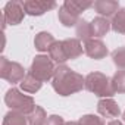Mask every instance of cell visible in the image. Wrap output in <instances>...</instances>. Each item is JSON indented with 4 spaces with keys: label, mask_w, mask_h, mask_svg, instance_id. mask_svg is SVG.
<instances>
[{
    "label": "cell",
    "mask_w": 125,
    "mask_h": 125,
    "mask_svg": "<svg viewBox=\"0 0 125 125\" xmlns=\"http://www.w3.org/2000/svg\"><path fill=\"white\" fill-rule=\"evenodd\" d=\"M53 90L59 96H71L85 88V78L66 65H57L53 75Z\"/></svg>",
    "instance_id": "1"
},
{
    "label": "cell",
    "mask_w": 125,
    "mask_h": 125,
    "mask_svg": "<svg viewBox=\"0 0 125 125\" xmlns=\"http://www.w3.org/2000/svg\"><path fill=\"white\" fill-rule=\"evenodd\" d=\"M85 88L102 99H112L115 90L112 87V78L102 72H90L85 77Z\"/></svg>",
    "instance_id": "2"
},
{
    "label": "cell",
    "mask_w": 125,
    "mask_h": 125,
    "mask_svg": "<svg viewBox=\"0 0 125 125\" xmlns=\"http://www.w3.org/2000/svg\"><path fill=\"white\" fill-rule=\"evenodd\" d=\"M5 103L13 110V112H19L25 116H28L34 109H35V103L34 99L31 96L22 94L18 88H10L8 90L6 96H5Z\"/></svg>",
    "instance_id": "3"
},
{
    "label": "cell",
    "mask_w": 125,
    "mask_h": 125,
    "mask_svg": "<svg viewBox=\"0 0 125 125\" xmlns=\"http://www.w3.org/2000/svg\"><path fill=\"white\" fill-rule=\"evenodd\" d=\"M54 71H56L54 62H53L49 56L38 54V56L34 57L28 74L32 75L34 78H37L38 81L46 83V81H49V80H53Z\"/></svg>",
    "instance_id": "4"
},
{
    "label": "cell",
    "mask_w": 125,
    "mask_h": 125,
    "mask_svg": "<svg viewBox=\"0 0 125 125\" xmlns=\"http://www.w3.org/2000/svg\"><path fill=\"white\" fill-rule=\"evenodd\" d=\"M0 77L12 84H21L25 78V69L18 62H10L9 59L2 56L0 57Z\"/></svg>",
    "instance_id": "5"
},
{
    "label": "cell",
    "mask_w": 125,
    "mask_h": 125,
    "mask_svg": "<svg viewBox=\"0 0 125 125\" xmlns=\"http://www.w3.org/2000/svg\"><path fill=\"white\" fill-rule=\"evenodd\" d=\"M25 13L31 16H41L46 12L56 8V2L53 0H25L22 2Z\"/></svg>",
    "instance_id": "6"
},
{
    "label": "cell",
    "mask_w": 125,
    "mask_h": 125,
    "mask_svg": "<svg viewBox=\"0 0 125 125\" xmlns=\"http://www.w3.org/2000/svg\"><path fill=\"white\" fill-rule=\"evenodd\" d=\"M3 16L6 19V24H9V25L21 24L24 16H25L22 2H9V3H6V6L3 9Z\"/></svg>",
    "instance_id": "7"
},
{
    "label": "cell",
    "mask_w": 125,
    "mask_h": 125,
    "mask_svg": "<svg viewBox=\"0 0 125 125\" xmlns=\"http://www.w3.org/2000/svg\"><path fill=\"white\" fill-rule=\"evenodd\" d=\"M84 52H85V54L88 57L96 59V60H100V59L106 57L107 53H109L106 44L102 40H99V38H90V40H87L84 43Z\"/></svg>",
    "instance_id": "8"
},
{
    "label": "cell",
    "mask_w": 125,
    "mask_h": 125,
    "mask_svg": "<svg viewBox=\"0 0 125 125\" xmlns=\"http://www.w3.org/2000/svg\"><path fill=\"white\" fill-rule=\"evenodd\" d=\"M97 112L104 118H118L121 115V109L113 99H102L97 103Z\"/></svg>",
    "instance_id": "9"
},
{
    "label": "cell",
    "mask_w": 125,
    "mask_h": 125,
    "mask_svg": "<svg viewBox=\"0 0 125 125\" xmlns=\"http://www.w3.org/2000/svg\"><path fill=\"white\" fill-rule=\"evenodd\" d=\"M94 10L97 13H100L103 18H107V16H115V13L121 9L119 8V3L115 2V0H97L94 2Z\"/></svg>",
    "instance_id": "10"
},
{
    "label": "cell",
    "mask_w": 125,
    "mask_h": 125,
    "mask_svg": "<svg viewBox=\"0 0 125 125\" xmlns=\"http://www.w3.org/2000/svg\"><path fill=\"white\" fill-rule=\"evenodd\" d=\"M63 46V52L66 54V59H77L83 54V46L78 38H66L62 41Z\"/></svg>",
    "instance_id": "11"
},
{
    "label": "cell",
    "mask_w": 125,
    "mask_h": 125,
    "mask_svg": "<svg viewBox=\"0 0 125 125\" xmlns=\"http://www.w3.org/2000/svg\"><path fill=\"white\" fill-rule=\"evenodd\" d=\"M62 6H63L68 12H71L72 15H75V16L80 18L81 12L87 10L88 8H93L94 3L93 2H88V0H66Z\"/></svg>",
    "instance_id": "12"
},
{
    "label": "cell",
    "mask_w": 125,
    "mask_h": 125,
    "mask_svg": "<svg viewBox=\"0 0 125 125\" xmlns=\"http://www.w3.org/2000/svg\"><path fill=\"white\" fill-rule=\"evenodd\" d=\"M56 43L54 37L50 34V32H46V31H41L35 35L34 38V46L38 52H49L50 47Z\"/></svg>",
    "instance_id": "13"
},
{
    "label": "cell",
    "mask_w": 125,
    "mask_h": 125,
    "mask_svg": "<svg viewBox=\"0 0 125 125\" xmlns=\"http://www.w3.org/2000/svg\"><path fill=\"white\" fill-rule=\"evenodd\" d=\"M91 32H93V37H103L107 34V31L110 30V22L103 18V16H97L94 18L91 22Z\"/></svg>",
    "instance_id": "14"
},
{
    "label": "cell",
    "mask_w": 125,
    "mask_h": 125,
    "mask_svg": "<svg viewBox=\"0 0 125 125\" xmlns=\"http://www.w3.org/2000/svg\"><path fill=\"white\" fill-rule=\"evenodd\" d=\"M49 57L54 62V63H57V65H63L65 62L68 60V59H66V54H65V52H63L62 41H56V43L50 47V50H49Z\"/></svg>",
    "instance_id": "15"
},
{
    "label": "cell",
    "mask_w": 125,
    "mask_h": 125,
    "mask_svg": "<svg viewBox=\"0 0 125 125\" xmlns=\"http://www.w3.org/2000/svg\"><path fill=\"white\" fill-rule=\"evenodd\" d=\"M27 119H28L30 125H46V122H47L49 118H47L46 110L41 106H35V109L27 116Z\"/></svg>",
    "instance_id": "16"
},
{
    "label": "cell",
    "mask_w": 125,
    "mask_h": 125,
    "mask_svg": "<svg viewBox=\"0 0 125 125\" xmlns=\"http://www.w3.org/2000/svg\"><path fill=\"white\" fill-rule=\"evenodd\" d=\"M110 28L118 34H125V8H121L112 18Z\"/></svg>",
    "instance_id": "17"
},
{
    "label": "cell",
    "mask_w": 125,
    "mask_h": 125,
    "mask_svg": "<svg viewBox=\"0 0 125 125\" xmlns=\"http://www.w3.org/2000/svg\"><path fill=\"white\" fill-rule=\"evenodd\" d=\"M57 18L60 21L62 25H65V27H77V24L80 22V18L72 15L71 12H68L63 6H60L59 8V12H57Z\"/></svg>",
    "instance_id": "18"
},
{
    "label": "cell",
    "mask_w": 125,
    "mask_h": 125,
    "mask_svg": "<svg viewBox=\"0 0 125 125\" xmlns=\"http://www.w3.org/2000/svg\"><path fill=\"white\" fill-rule=\"evenodd\" d=\"M3 125H28V119L25 115L19 112H8L3 118Z\"/></svg>",
    "instance_id": "19"
},
{
    "label": "cell",
    "mask_w": 125,
    "mask_h": 125,
    "mask_svg": "<svg viewBox=\"0 0 125 125\" xmlns=\"http://www.w3.org/2000/svg\"><path fill=\"white\" fill-rule=\"evenodd\" d=\"M77 37L78 40H83L84 43L87 40H90L93 37V32H91V24L87 22L85 19H80V22L77 24Z\"/></svg>",
    "instance_id": "20"
},
{
    "label": "cell",
    "mask_w": 125,
    "mask_h": 125,
    "mask_svg": "<svg viewBox=\"0 0 125 125\" xmlns=\"http://www.w3.org/2000/svg\"><path fill=\"white\" fill-rule=\"evenodd\" d=\"M41 81H38L37 78H34L32 75H27L24 80H22V83H21V88L24 90V91H27V93H37L40 88H41Z\"/></svg>",
    "instance_id": "21"
},
{
    "label": "cell",
    "mask_w": 125,
    "mask_h": 125,
    "mask_svg": "<svg viewBox=\"0 0 125 125\" xmlns=\"http://www.w3.org/2000/svg\"><path fill=\"white\" fill-rule=\"evenodd\" d=\"M112 87L115 93H125V69H119L112 77Z\"/></svg>",
    "instance_id": "22"
},
{
    "label": "cell",
    "mask_w": 125,
    "mask_h": 125,
    "mask_svg": "<svg viewBox=\"0 0 125 125\" xmlns=\"http://www.w3.org/2000/svg\"><path fill=\"white\" fill-rule=\"evenodd\" d=\"M112 60L119 69H125V47H118L112 52Z\"/></svg>",
    "instance_id": "23"
},
{
    "label": "cell",
    "mask_w": 125,
    "mask_h": 125,
    "mask_svg": "<svg viewBox=\"0 0 125 125\" xmlns=\"http://www.w3.org/2000/svg\"><path fill=\"white\" fill-rule=\"evenodd\" d=\"M80 125H104L103 119L96 115H84L80 118Z\"/></svg>",
    "instance_id": "24"
},
{
    "label": "cell",
    "mask_w": 125,
    "mask_h": 125,
    "mask_svg": "<svg viewBox=\"0 0 125 125\" xmlns=\"http://www.w3.org/2000/svg\"><path fill=\"white\" fill-rule=\"evenodd\" d=\"M46 125H65V121L59 115H52V116H49Z\"/></svg>",
    "instance_id": "25"
},
{
    "label": "cell",
    "mask_w": 125,
    "mask_h": 125,
    "mask_svg": "<svg viewBox=\"0 0 125 125\" xmlns=\"http://www.w3.org/2000/svg\"><path fill=\"white\" fill-rule=\"evenodd\" d=\"M107 125H124L122 122H119V121H116V119H113V121H110Z\"/></svg>",
    "instance_id": "26"
},
{
    "label": "cell",
    "mask_w": 125,
    "mask_h": 125,
    "mask_svg": "<svg viewBox=\"0 0 125 125\" xmlns=\"http://www.w3.org/2000/svg\"><path fill=\"white\" fill-rule=\"evenodd\" d=\"M65 125H80V122H75V121H71V122H65Z\"/></svg>",
    "instance_id": "27"
},
{
    "label": "cell",
    "mask_w": 125,
    "mask_h": 125,
    "mask_svg": "<svg viewBox=\"0 0 125 125\" xmlns=\"http://www.w3.org/2000/svg\"><path fill=\"white\" fill-rule=\"evenodd\" d=\"M122 118H124V122H125V110H124V116Z\"/></svg>",
    "instance_id": "28"
}]
</instances>
